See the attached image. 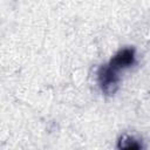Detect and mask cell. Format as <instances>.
Masks as SVG:
<instances>
[{
  "label": "cell",
  "mask_w": 150,
  "mask_h": 150,
  "mask_svg": "<svg viewBox=\"0 0 150 150\" xmlns=\"http://www.w3.org/2000/svg\"><path fill=\"white\" fill-rule=\"evenodd\" d=\"M98 83L102 91L105 95H112L118 87V75L117 70L111 68L109 64L102 66L98 70Z\"/></svg>",
  "instance_id": "cell-1"
},
{
  "label": "cell",
  "mask_w": 150,
  "mask_h": 150,
  "mask_svg": "<svg viewBox=\"0 0 150 150\" xmlns=\"http://www.w3.org/2000/svg\"><path fill=\"white\" fill-rule=\"evenodd\" d=\"M135 63V50L132 48H124L120 50L109 62V66L115 70L124 69Z\"/></svg>",
  "instance_id": "cell-2"
},
{
  "label": "cell",
  "mask_w": 150,
  "mask_h": 150,
  "mask_svg": "<svg viewBox=\"0 0 150 150\" xmlns=\"http://www.w3.org/2000/svg\"><path fill=\"white\" fill-rule=\"evenodd\" d=\"M118 148L120 149H141L142 145L134 137L123 136V137H121V139L118 142Z\"/></svg>",
  "instance_id": "cell-3"
}]
</instances>
